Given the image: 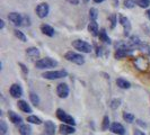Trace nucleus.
<instances>
[{"mask_svg": "<svg viewBox=\"0 0 150 135\" xmlns=\"http://www.w3.org/2000/svg\"><path fill=\"white\" fill-rule=\"evenodd\" d=\"M64 59L68 60L69 62H72L75 64H78V65H83L85 63V58H83L81 54L79 53H76L74 51H68L66 54H64Z\"/></svg>", "mask_w": 150, "mask_h": 135, "instance_id": "f257e3e1", "label": "nucleus"}, {"mask_svg": "<svg viewBox=\"0 0 150 135\" xmlns=\"http://www.w3.org/2000/svg\"><path fill=\"white\" fill-rule=\"evenodd\" d=\"M59 63L58 61L53 60L51 58H44V59H40L35 62V67L38 69H49V68H54L57 67Z\"/></svg>", "mask_w": 150, "mask_h": 135, "instance_id": "f03ea898", "label": "nucleus"}, {"mask_svg": "<svg viewBox=\"0 0 150 135\" xmlns=\"http://www.w3.org/2000/svg\"><path fill=\"white\" fill-rule=\"evenodd\" d=\"M68 75V72L66 70H59V71H46L42 77L47 80H57V79H62Z\"/></svg>", "mask_w": 150, "mask_h": 135, "instance_id": "7ed1b4c3", "label": "nucleus"}, {"mask_svg": "<svg viewBox=\"0 0 150 135\" xmlns=\"http://www.w3.org/2000/svg\"><path fill=\"white\" fill-rule=\"evenodd\" d=\"M72 46L75 47L76 50H78V51H80V52L83 53H90L93 51L91 45L89 43L83 41V39H75V41H72Z\"/></svg>", "mask_w": 150, "mask_h": 135, "instance_id": "20e7f679", "label": "nucleus"}, {"mask_svg": "<svg viewBox=\"0 0 150 135\" xmlns=\"http://www.w3.org/2000/svg\"><path fill=\"white\" fill-rule=\"evenodd\" d=\"M57 117L61 120V122H63V124H68V125H72V126H75L76 125V122H75V118L72 117V116H70L69 114L64 112L63 109H57Z\"/></svg>", "mask_w": 150, "mask_h": 135, "instance_id": "39448f33", "label": "nucleus"}, {"mask_svg": "<svg viewBox=\"0 0 150 135\" xmlns=\"http://www.w3.org/2000/svg\"><path fill=\"white\" fill-rule=\"evenodd\" d=\"M133 63H134V67L139 70V71H147L149 69V61L147 59H144L142 56H138L133 60Z\"/></svg>", "mask_w": 150, "mask_h": 135, "instance_id": "423d86ee", "label": "nucleus"}, {"mask_svg": "<svg viewBox=\"0 0 150 135\" xmlns=\"http://www.w3.org/2000/svg\"><path fill=\"white\" fill-rule=\"evenodd\" d=\"M35 11H36V15L40 18H45L46 16L49 15V13H50V7H49V5L46 2H42V4L38 5Z\"/></svg>", "mask_w": 150, "mask_h": 135, "instance_id": "0eeeda50", "label": "nucleus"}, {"mask_svg": "<svg viewBox=\"0 0 150 135\" xmlns=\"http://www.w3.org/2000/svg\"><path fill=\"white\" fill-rule=\"evenodd\" d=\"M119 18H120V24L122 25L123 30H124V35H125V36H129V34H130V32H131V22L129 20V18L123 15H120Z\"/></svg>", "mask_w": 150, "mask_h": 135, "instance_id": "6e6552de", "label": "nucleus"}, {"mask_svg": "<svg viewBox=\"0 0 150 135\" xmlns=\"http://www.w3.org/2000/svg\"><path fill=\"white\" fill-rule=\"evenodd\" d=\"M8 19L13 22L15 26H21L24 22V17L18 13H10L8 15Z\"/></svg>", "mask_w": 150, "mask_h": 135, "instance_id": "1a4fd4ad", "label": "nucleus"}, {"mask_svg": "<svg viewBox=\"0 0 150 135\" xmlns=\"http://www.w3.org/2000/svg\"><path fill=\"white\" fill-rule=\"evenodd\" d=\"M57 95L60 98H67L69 96V87L67 83H59L57 87Z\"/></svg>", "mask_w": 150, "mask_h": 135, "instance_id": "9d476101", "label": "nucleus"}, {"mask_svg": "<svg viewBox=\"0 0 150 135\" xmlns=\"http://www.w3.org/2000/svg\"><path fill=\"white\" fill-rule=\"evenodd\" d=\"M9 92H10V95H11V97H14V98H19L23 96V89L18 83L11 84V86H10V89H9Z\"/></svg>", "mask_w": 150, "mask_h": 135, "instance_id": "9b49d317", "label": "nucleus"}, {"mask_svg": "<svg viewBox=\"0 0 150 135\" xmlns=\"http://www.w3.org/2000/svg\"><path fill=\"white\" fill-rule=\"evenodd\" d=\"M111 132L114 133V134H117V135H124L125 134V128L124 126L121 124V123H113L111 125Z\"/></svg>", "mask_w": 150, "mask_h": 135, "instance_id": "f8f14e48", "label": "nucleus"}, {"mask_svg": "<svg viewBox=\"0 0 150 135\" xmlns=\"http://www.w3.org/2000/svg\"><path fill=\"white\" fill-rule=\"evenodd\" d=\"M59 131H60V134L62 135H70L76 132L75 127L72 125H68V124H61Z\"/></svg>", "mask_w": 150, "mask_h": 135, "instance_id": "ddd939ff", "label": "nucleus"}, {"mask_svg": "<svg viewBox=\"0 0 150 135\" xmlns=\"http://www.w3.org/2000/svg\"><path fill=\"white\" fill-rule=\"evenodd\" d=\"M8 117H9V120H10V122H11L13 124H15V125H22L23 118L18 114H16L15 112L9 110V112H8Z\"/></svg>", "mask_w": 150, "mask_h": 135, "instance_id": "4468645a", "label": "nucleus"}, {"mask_svg": "<svg viewBox=\"0 0 150 135\" xmlns=\"http://www.w3.org/2000/svg\"><path fill=\"white\" fill-rule=\"evenodd\" d=\"M44 131L46 135H54V133H55V124L51 120H46L44 123Z\"/></svg>", "mask_w": 150, "mask_h": 135, "instance_id": "2eb2a0df", "label": "nucleus"}, {"mask_svg": "<svg viewBox=\"0 0 150 135\" xmlns=\"http://www.w3.org/2000/svg\"><path fill=\"white\" fill-rule=\"evenodd\" d=\"M41 32L43 34H45L46 36H49V37H53L54 36V28H53L52 26L47 25V24H42L41 25Z\"/></svg>", "mask_w": 150, "mask_h": 135, "instance_id": "dca6fc26", "label": "nucleus"}, {"mask_svg": "<svg viewBox=\"0 0 150 135\" xmlns=\"http://www.w3.org/2000/svg\"><path fill=\"white\" fill-rule=\"evenodd\" d=\"M88 32L93 36H97L98 34H99L98 24L96 22V20H90V22L88 24Z\"/></svg>", "mask_w": 150, "mask_h": 135, "instance_id": "f3484780", "label": "nucleus"}, {"mask_svg": "<svg viewBox=\"0 0 150 135\" xmlns=\"http://www.w3.org/2000/svg\"><path fill=\"white\" fill-rule=\"evenodd\" d=\"M17 106H18V108H19L22 112H26V114H30V112H32V108H30V106L28 105L25 100H18Z\"/></svg>", "mask_w": 150, "mask_h": 135, "instance_id": "a211bd4d", "label": "nucleus"}, {"mask_svg": "<svg viewBox=\"0 0 150 135\" xmlns=\"http://www.w3.org/2000/svg\"><path fill=\"white\" fill-rule=\"evenodd\" d=\"M26 54L30 56V59H35V58H38L40 56V51H38V47H28L26 50Z\"/></svg>", "mask_w": 150, "mask_h": 135, "instance_id": "6ab92c4d", "label": "nucleus"}, {"mask_svg": "<svg viewBox=\"0 0 150 135\" xmlns=\"http://www.w3.org/2000/svg\"><path fill=\"white\" fill-rule=\"evenodd\" d=\"M98 37L100 41H103L104 43L106 44H111V38L108 37V35H107V33H106V30L104 28H102V30H99V34H98Z\"/></svg>", "mask_w": 150, "mask_h": 135, "instance_id": "aec40b11", "label": "nucleus"}, {"mask_svg": "<svg viewBox=\"0 0 150 135\" xmlns=\"http://www.w3.org/2000/svg\"><path fill=\"white\" fill-rule=\"evenodd\" d=\"M116 84H117L120 88H122V89H129V88L131 87V83L129 82L128 80L123 79V78L116 79Z\"/></svg>", "mask_w": 150, "mask_h": 135, "instance_id": "412c9836", "label": "nucleus"}, {"mask_svg": "<svg viewBox=\"0 0 150 135\" xmlns=\"http://www.w3.org/2000/svg\"><path fill=\"white\" fill-rule=\"evenodd\" d=\"M19 133L21 135H32V127L27 124H22L19 126Z\"/></svg>", "mask_w": 150, "mask_h": 135, "instance_id": "4be33fe9", "label": "nucleus"}, {"mask_svg": "<svg viewBox=\"0 0 150 135\" xmlns=\"http://www.w3.org/2000/svg\"><path fill=\"white\" fill-rule=\"evenodd\" d=\"M27 122L30 123V124H36V125H41L42 124V120L38 117V116H35V115H30L27 117Z\"/></svg>", "mask_w": 150, "mask_h": 135, "instance_id": "5701e85b", "label": "nucleus"}, {"mask_svg": "<svg viewBox=\"0 0 150 135\" xmlns=\"http://www.w3.org/2000/svg\"><path fill=\"white\" fill-rule=\"evenodd\" d=\"M14 34H15V36L19 41H22V42H26L27 41V38H26V36H25V34L23 33V32H21V30H14Z\"/></svg>", "mask_w": 150, "mask_h": 135, "instance_id": "b1692460", "label": "nucleus"}, {"mask_svg": "<svg viewBox=\"0 0 150 135\" xmlns=\"http://www.w3.org/2000/svg\"><path fill=\"white\" fill-rule=\"evenodd\" d=\"M123 120H125V122H128V123H132L134 120V115L131 114V112H123Z\"/></svg>", "mask_w": 150, "mask_h": 135, "instance_id": "393cba45", "label": "nucleus"}, {"mask_svg": "<svg viewBox=\"0 0 150 135\" xmlns=\"http://www.w3.org/2000/svg\"><path fill=\"white\" fill-rule=\"evenodd\" d=\"M30 99L35 106H38L40 104V98H38V96L35 92H30Z\"/></svg>", "mask_w": 150, "mask_h": 135, "instance_id": "a878e982", "label": "nucleus"}, {"mask_svg": "<svg viewBox=\"0 0 150 135\" xmlns=\"http://www.w3.org/2000/svg\"><path fill=\"white\" fill-rule=\"evenodd\" d=\"M139 50H141V52L150 55V44H148V43H142L139 46Z\"/></svg>", "mask_w": 150, "mask_h": 135, "instance_id": "bb28decb", "label": "nucleus"}, {"mask_svg": "<svg viewBox=\"0 0 150 135\" xmlns=\"http://www.w3.org/2000/svg\"><path fill=\"white\" fill-rule=\"evenodd\" d=\"M98 17V11L96 8H90L89 10V18L90 20H96Z\"/></svg>", "mask_w": 150, "mask_h": 135, "instance_id": "cd10ccee", "label": "nucleus"}, {"mask_svg": "<svg viewBox=\"0 0 150 135\" xmlns=\"http://www.w3.org/2000/svg\"><path fill=\"white\" fill-rule=\"evenodd\" d=\"M108 127H111V126H110V117H108V116H104L103 123H102V129H103V131H106V129H108Z\"/></svg>", "mask_w": 150, "mask_h": 135, "instance_id": "c85d7f7f", "label": "nucleus"}, {"mask_svg": "<svg viewBox=\"0 0 150 135\" xmlns=\"http://www.w3.org/2000/svg\"><path fill=\"white\" fill-rule=\"evenodd\" d=\"M135 2L141 8H148L150 5V0H135Z\"/></svg>", "mask_w": 150, "mask_h": 135, "instance_id": "c756f323", "label": "nucleus"}, {"mask_svg": "<svg viewBox=\"0 0 150 135\" xmlns=\"http://www.w3.org/2000/svg\"><path fill=\"white\" fill-rule=\"evenodd\" d=\"M108 19L111 22V28H115L116 22H117V16L115 15V14H112V15L108 17Z\"/></svg>", "mask_w": 150, "mask_h": 135, "instance_id": "7c9ffc66", "label": "nucleus"}, {"mask_svg": "<svg viewBox=\"0 0 150 135\" xmlns=\"http://www.w3.org/2000/svg\"><path fill=\"white\" fill-rule=\"evenodd\" d=\"M6 133H7V124H6V122L1 120L0 122V134L5 135Z\"/></svg>", "mask_w": 150, "mask_h": 135, "instance_id": "2f4dec72", "label": "nucleus"}, {"mask_svg": "<svg viewBox=\"0 0 150 135\" xmlns=\"http://www.w3.org/2000/svg\"><path fill=\"white\" fill-rule=\"evenodd\" d=\"M121 105V99H113L112 101H111V108L112 109H116V108H119Z\"/></svg>", "mask_w": 150, "mask_h": 135, "instance_id": "473e14b6", "label": "nucleus"}, {"mask_svg": "<svg viewBox=\"0 0 150 135\" xmlns=\"http://www.w3.org/2000/svg\"><path fill=\"white\" fill-rule=\"evenodd\" d=\"M137 4L135 0H124V7L125 8H133Z\"/></svg>", "mask_w": 150, "mask_h": 135, "instance_id": "72a5a7b5", "label": "nucleus"}, {"mask_svg": "<svg viewBox=\"0 0 150 135\" xmlns=\"http://www.w3.org/2000/svg\"><path fill=\"white\" fill-rule=\"evenodd\" d=\"M18 65H19V67H21V69H22L23 75H28V69L26 68V65H25V64H23V63H21V62H19V63H18Z\"/></svg>", "mask_w": 150, "mask_h": 135, "instance_id": "f704fd0d", "label": "nucleus"}, {"mask_svg": "<svg viewBox=\"0 0 150 135\" xmlns=\"http://www.w3.org/2000/svg\"><path fill=\"white\" fill-rule=\"evenodd\" d=\"M133 135H144V133H143L142 131H140V129H135Z\"/></svg>", "mask_w": 150, "mask_h": 135, "instance_id": "c9c22d12", "label": "nucleus"}, {"mask_svg": "<svg viewBox=\"0 0 150 135\" xmlns=\"http://www.w3.org/2000/svg\"><path fill=\"white\" fill-rule=\"evenodd\" d=\"M70 4H72V5H78L79 4V0H68Z\"/></svg>", "mask_w": 150, "mask_h": 135, "instance_id": "e433bc0d", "label": "nucleus"}, {"mask_svg": "<svg viewBox=\"0 0 150 135\" xmlns=\"http://www.w3.org/2000/svg\"><path fill=\"white\" fill-rule=\"evenodd\" d=\"M4 27H5V22H4V20H2V19H1V20H0V28H1V30H2V28H4Z\"/></svg>", "mask_w": 150, "mask_h": 135, "instance_id": "4c0bfd02", "label": "nucleus"}, {"mask_svg": "<svg viewBox=\"0 0 150 135\" xmlns=\"http://www.w3.org/2000/svg\"><path fill=\"white\" fill-rule=\"evenodd\" d=\"M146 15H147V17H148V19L150 20V9H148L147 10V13H146Z\"/></svg>", "mask_w": 150, "mask_h": 135, "instance_id": "58836bf2", "label": "nucleus"}, {"mask_svg": "<svg viewBox=\"0 0 150 135\" xmlns=\"http://www.w3.org/2000/svg\"><path fill=\"white\" fill-rule=\"evenodd\" d=\"M96 4H100V2H103V1H105V0H94Z\"/></svg>", "mask_w": 150, "mask_h": 135, "instance_id": "ea45409f", "label": "nucleus"}, {"mask_svg": "<svg viewBox=\"0 0 150 135\" xmlns=\"http://www.w3.org/2000/svg\"><path fill=\"white\" fill-rule=\"evenodd\" d=\"M113 4H114V6H117V4H119V0H114V2H113Z\"/></svg>", "mask_w": 150, "mask_h": 135, "instance_id": "a19ab883", "label": "nucleus"}, {"mask_svg": "<svg viewBox=\"0 0 150 135\" xmlns=\"http://www.w3.org/2000/svg\"><path fill=\"white\" fill-rule=\"evenodd\" d=\"M88 1H89V0H83V2H88Z\"/></svg>", "mask_w": 150, "mask_h": 135, "instance_id": "79ce46f5", "label": "nucleus"}]
</instances>
